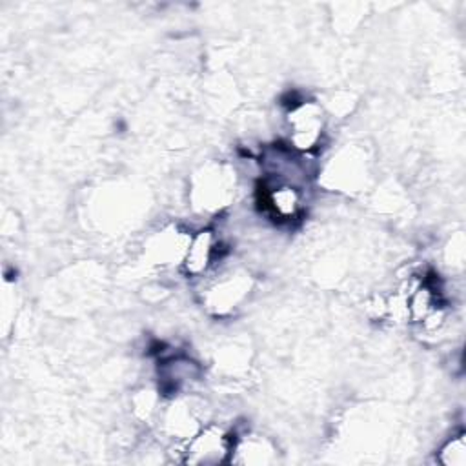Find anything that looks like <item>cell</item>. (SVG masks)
Instances as JSON below:
<instances>
[{"instance_id": "obj_1", "label": "cell", "mask_w": 466, "mask_h": 466, "mask_svg": "<svg viewBox=\"0 0 466 466\" xmlns=\"http://www.w3.org/2000/svg\"><path fill=\"white\" fill-rule=\"evenodd\" d=\"M235 439L218 426H206L189 437L184 450L187 464H220L231 459Z\"/></svg>"}, {"instance_id": "obj_3", "label": "cell", "mask_w": 466, "mask_h": 466, "mask_svg": "<svg viewBox=\"0 0 466 466\" xmlns=\"http://www.w3.org/2000/svg\"><path fill=\"white\" fill-rule=\"evenodd\" d=\"M251 289V277L244 271H229L220 275L206 291L208 308L226 313L237 308Z\"/></svg>"}, {"instance_id": "obj_6", "label": "cell", "mask_w": 466, "mask_h": 466, "mask_svg": "<svg viewBox=\"0 0 466 466\" xmlns=\"http://www.w3.org/2000/svg\"><path fill=\"white\" fill-rule=\"evenodd\" d=\"M233 455H244V457H238L235 462H269L271 461L269 457L271 450L262 439H257V437H248L238 442L235 441L231 457Z\"/></svg>"}, {"instance_id": "obj_5", "label": "cell", "mask_w": 466, "mask_h": 466, "mask_svg": "<svg viewBox=\"0 0 466 466\" xmlns=\"http://www.w3.org/2000/svg\"><path fill=\"white\" fill-rule=\"evenodd\" d=\"M218 242L213 231L202 229L197 235H193L187 240L184 257H182V266L187 275H202L213 262L215 253H217Z\"/></svg>"}, {"instance_id": "obj_4", "label": "cell", "mask_w": 466, "mask_h": 466, "mask_svg": "<svg viewBox=\"0 0 466 466\" xmlns=\"http://www.w3.org/2000/svg\"><path fill=\"white\" fill-rule=\"evenodd\" d=\"M262 208L277 220H291L302 209V193L286 180H269L262 186Z\"/></svg>"}, {"instance_id": "obj_2", "label": "cell", "mask_w": 466, "mask_h": 466, "mask_svg": "<svg viewBox=\"0 0 466 466\" xmlns=\"http://www.w3.org/2000/svg\"><path fill=\"white\" fill-rule=\"evenodd\" d=\"M289 144L293 149L308 153L317 147L324 133L322 109L315 102H300L288 113Z\"/></svg>"}, {"instance_id": "obj_7", "label": "cell", "mask_w": 466, "mask_h": 466, "mask_svg": "<svg viewBox=\"0 0 466 466\" xmlns=\"http://www.w3.org/2000/svg\"><path fill=\"white\" fill-rule=\"evenodd\" d=\"M439 462L446 466H464L466 464V442L464 433L453 435L444 446L439 450Z\"/></svg>"}]
</instances>
